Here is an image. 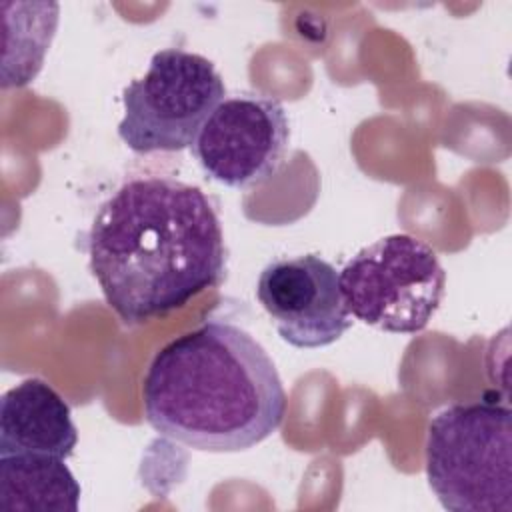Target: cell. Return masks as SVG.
Segmentation results:
<instances>
[{
    "label": "cell",
    "instance_id": "obj_4",
    "mask_svg": "<svg viewBox=\"0 0 512 512\" xmlns=\"http://www.w3.org/2000/svg\"><path fill=\"white\" fill-rule=\"evenodd\" d=\"M338 276L348 312L390 334L424 330L446 290L436 252L410 234H390L364 246Z\"/></svg>",
    "mask_w": 512,
    "mask_h": 512
},
{
    "label": "cell",
    "instance_id": "obj_10",
    "mask_svg": "<svg viewBox=\"0 0 512 512\" xmlns=\"http://www.w3.org/2000/svg\"><path fill=\"white\" fill-rule=\"evenodd\" d=\"M14 10L16 16L4 10L2 88L24 86L40 72L58 28L60 6L56 2H16Z\"/></svg>",
    "mask_w": 512,
    "mask_h": 512
},
{
    "label": "cell",
    "instance_id": "obj_2",
    "mask_svg": "<svg viewBox=\"0 0 512 512\" xmlns=\"http://www.w3.org/2000/svg\"><path fill=\"white\" fill-rule=\"evenodd\" d=\"M142 402L158 434L202 452H240L278 430L288 398L272 358L244 328L208 320L154 354Z\"/></svg>",
    "mask_w": 512,
    "mask_h": 512
},
{
    "label": "cell",
    "instance_id": "obj_5",
    "mask_svg": "<svg viewBox=\"0 0 512 512\" xmlns=\"http://www.w3.org/2000/svg\"><path fill=\"white\" fill-rule=\"evenodd\" d=\"M224 96V80L208 58L184 48L158 50L146 74L122 90L118 136L136 154L190 148Z\"/></svg>",
    "mask_w": 512,
    "mask_h": 512
},
{
    "label": "cell",
    "instance_id": "obj_3",
    "mask_svg": "<svg viewBox=\"0 0 512 512\" xmlns=\"http://www.w3.org/2000/svg\"><path fill=\"white\" fill-rule=\"evenodd\" d=\"M426 478L444 510L512 512V412L476 400L440 410L426 432Z\"/></svg>",
    "mask_w": 512,
    "mask_h": 512
},
{
    "label": "cell",
    "instance_id": "obj_9",
    "mask_svg": "<svg viewBox=\"0 0 512 512\" xmlns=\"http://www.w3.org/2000/svg\"><path fill=\"white\" fill-rule=\"evenodd\" d=\"M82 488L62 458L0 454V510L76 512Z\"/></svg>",
    "mask_w": 512,
    "mask_h": 512
},
{
    "label": "cell",
    "instance_id": "obj_6",
    "mask_svg": "<svg viewBox=\"0 0 512 512\" xmlns=\"http://www.w3.org/2000/svg\"><path fill=\"white\" fill-rule=\"evenodd\" d=\"M288 140L284 106L272 96L242 92L212 110L190 150L212 180L246 188L278 172Z\"/></svg>",
    "mask_w": 512,
    "mask_h": 512
},
{
    "label": "cell",
    "instance_id": "obj_1",
    "mask_svg": "<svg viewBox=\"0 0 512 512\" xmlns=\"http://www.w3.org/2000/svg\"><path fill=\"white\" fill-rule=\"evenodd\" d=\"M86 246L90 272L126 326L164 318L226 276L210 198L170 176L124 182L98 206Z\"/></svg>",
    "mask_w": 512,
    "mask_h": 512
},
{
    "label": "cell",
    "instance_id": "obj_7",
    "mask_svg": "<svg viewBox=\"0 0 512 512\" xmlns=\"http://www.w3.org/2000/svg\"><path fill=\"white\" fill-rule=\"evenodd\" d=\"M256 296L280 338L296 348L328 346L352 326L340 276L318 254L268 262L258 276Z\"/></svg>",
    "mask_w": 512,
    "mask_h": 512
},
{
    "label": "cell",
    "instance_id": "obj_8",
    "mask_svg": "<svg viewBox=\"0 0 512 512\" xmlns=\"http://www.w3.org/2000/svg\"><path fill=\"white\" fill-rule=\"evenodd\" d=\"M78 444L68 402L42 378H26L0 400V454L70 458Z\"/></svg>",
    "mask_w": 512,
    "mask_h": 512
}]
</instances>
